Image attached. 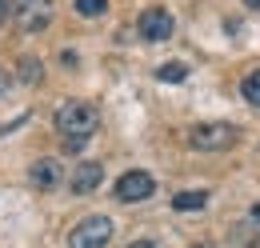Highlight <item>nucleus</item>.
Masks as SVG:
<instances>
[{
	"label": "nucleus",
	"instance_id": "f257e3e1",
	"mask_svg": "<svg viewBox=\"0 0 260 248\" xmlns=\"http://www.w3.org/2000/svg\"><path fill=\"white\" fill-rule=\"evenodd\" d=\"M56 132L64 136V148L68 152H80L88 140H92V132L100 128V108L92 100H64L60 108H56Z\"/></svg>",
	"mask_w": 260,
	"mask_h": 248
},
{
	"label": "nucleus",
	"instance_id": "f03ea898",
	"mask_svg": "<svg viewBox=\"0 0 260 248\" xmlns=\"http://www.w3.org/2000/svg\"><path fill=\"white\" fill-rule=\"evenodd\" d=\"M8 12H12L16 28L24 32V36H36V32H44L52 24L56 4L52 0H8Z\"/></svg>",
	"mask_w": 260,
	"mask_h": 248
},
{
	"label": "nucleus",
	"instance_id": "7ed1b4c3",
	"mask_svg": "<svg viewBox=\"0 0 260 248\" xmlns=\"http://www.w3.org/2000/svg\"><path fill=\"white\" fill-rule=\"evenodd\" d=\"M236 140H240V132H236L232 124H224V120L188 128V144H192L196 152H228V148H236Z\"/></svg>",
	"mask_w": 260,
	"mask_h": 248
},
{
	"label": "nucleus",
	"instance_id": "20e7f679",
	"mask_svg": "<svg viewBox=\"0 0 260 248\" xmlns=\"http://www.w3.org/2000/svg\"><path fill=\"white\" fill-rule=\"evenodd\" d=\"M112 240V220L108 216H84L68 232V248H104Z\"/></svg>",
	"mask_w": 260,
	"mask_h": 248
},
{
	"label": "nucleus",
	"instance_id": "39448f33",
	"mask_svg": "<svg viewBox=\"0 0 260 248\" xmlns=\"http://www.w3.org/2000/svg\"><path fill=\"white\" fill-rule=\"evenodd\" d=\"M136 32H140V40L160 44V40H168V36L176 32V20H172L168 8H144L140 20H136Z\"/></svg>",
	"mask_w": 260,
	"mask_h": 248
},
{
	"label": "nucleus",
	"instance_id": "423d86ee",
	"mask_svg": "<svg viewBox=\"0 0 260 248\" xmlns=\"http://www.w3.org/2000/svg\"><path fill=\"white\" fill-rule=\"evenodd\" d=\"M156 192V180L144 172V168H128L120 180H116V200L120 204H140V200H148Z\"/></svg>",
	"mask_w": 260,
	"mask_h": 248
},
{
	"label": "nucleus",
	"instance_id": "0eeeda50",
	"mask_svg": "<svg viewBox=\"0 0 260 248\" xmlns=\"http://www.w3.org/2000/svg\"><path fill=\"white\" fill-rule=\"evenodd\" d=\"M28 180L40 192H52V188L64 180V164L56 156H40V160H32V168H28Z\"/></svg>",
	"mask_w": 260,
	"mask_h": 248
},
{
	"label": "nucleus",
	"instance_id": "6e6552de",
	"mask_svg": "<svg viewBox=\"0 0 260 248\" xmlns=\"http://www.w3.org/2000/svg\"><path fill=\"white\" fill-rule=\"evenodd\" d=\"M100 180H104V164H100V160H84V164L72 168L68 188H72L76 196H88V192H96V188H100Z\"/></svg>",
	"mask_w": 260,
	"mask_h": 248
},
{
	"label": "nucleus",
	"instance_id": "1a4fd4ad",
	"mask_svg": "<svg viewBox=\"0 0 260 248\" xmlns=\"http://www.w3.org/2000/svg\"><path fill=\"white\" fill-rule=\"evenodd\" d=\"M208 196H212V192H204V188L176 192V196H172V208H176V212H200V208L208 204Z\"/></svg>",
	"mask_w": 260,
	"mask_h": 248
},
{
	"label": "nucleus",
	"instance_id": "9d476101",
	"mask_svg": "<svg viewBox=\"0 0 260 248\" xmlns=\"http://www.w3.org/2000/svg\"><path fill=\"white\" fill-rule=\"evenodd\" d=\"M156 80H164V84H184L188 80V64L184 60H168L156 68Z\"/></svg>",
	"mask_w": 260,
	"mask_h": 248
},
{
	"label": "nucleus",
	"instance_id": "9b49d317",
	"mask_svg": "<svg viewBox=\"0 0 260 248\" xmlns=\"http://www.w3.org/2000/svg\"><path fill=\"white\" fill-rule=\"evenodd\" d=\"M16 68H20V72H16V76H20V80H24V84H40V76H44V64L36 60V56H24V60L16 64Z\"/></svg>",
	"mask_w": 260,
	"mask_h": 248
},
{
	"label": "nucleus",
	"instance_id": "f8f14e48",
	"mask_svg": "<svg viewBox=\"0 0 260 248\" xmlns=\"http://www.w3.org/2000/svg\"><path fill=\"white\" fill-rule=\"evenodd\" d=\"M240 92H244V100H248V104H256V108H260V68H256V72H248V76H244V84H240Z\"/></svg>",
	"mask_w": 260,
	"mask_h": 248
},
{
	"label": "nucleus",
	"instance_id": "ddd939ff",
	"mask_svg": "<svg viewBox=\"0 0 260 248\" xmlns=\"http://www.w3.org/2000/svg\"><path fill=\"white\" fill-rule=\"evenodd\" d=\"M104 8H108V0H76V12L88 16V20H92V16H104Z\"/></svg>",
	"mask_w": 260,
	"mask_h": 248
},
{
	"label": "nucleus",
	"instance_id": "4468645a",
	"mask_svg": "<svg viewBox=\"0 0 260 248\" xmlns=\"http://www.w3.org/2000/svg\"><path fill=\"white\" fill-rule=\"evenodd\" d=\"M8 88H12V72L0 68V96H8Z\"/></svg>",
	"mask_w": 260,
	"mask_h": 248
},
{
	"label": "nucleus",
	"instance_id": "2eb2a0df",
	"mask_svg": "<svg viewBox=\"0 0 260 248\" xmlns=\"http://www.w3.org/2000/svg\"><path fill=\"white\" fill-rule=\"evenodd\" d=\"M128 248H156V244H152V240H132Z\"/></svg>",
	"mask_w": 260,
	"mask_h": 248
},
{
	"label": "nucleus",
	"instance_id": "dca6fc26",
	"mask_svg": "<svg viewBox=\"0 0 260 248\" xmlns=\"http://www.w3.org/2000/svg\"><path fill=\"white\" fill-rule=\"evenodd\" d=\"M8 20V0H0V24Z\"/></svg>",
	"mask_w": 260,
	"mask_h": 248
},
{
	"label": "nucleus",
	"instance_id": "f3484780",
	"mask_svg": "<svg viewBox=\"0 0 260 248\" xmlns=\"http://www.w3.org/2000/svg\"><path fill=\"white\" fill-rule=\"evenodd\" d=\"M244 4H248V8H256V12H260V0H244Z\"/></svg>",
	"mask_w": 260,
	"mask_h": 248
},
{
	"label": "nucleus",
	"instance_id": "a211bd4d",
	"mask_svg": "<svg viewBox=\"0 0 260 248\" xmlns=\"http://www.w3.org/2000/svg\"><path fill=\"white\" fill-rule=\"evenodd\" d=\"M204 248H212V244H204Z\"/></svg>",
	"mask_w": 260,
	"mask_h": 248
}]
</instances>
